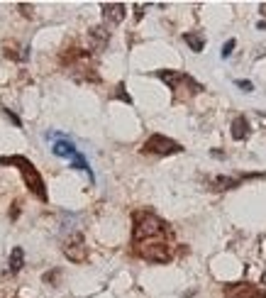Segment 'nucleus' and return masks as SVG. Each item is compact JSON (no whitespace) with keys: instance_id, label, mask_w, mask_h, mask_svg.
I'll return each mask as SVG.
<instances>
[{"instance_id":"a211bd4d","label":"nucleus","mask_w":266,"mask_h":298,"mask_svg":"<svg viewBox=\"0 0 266 298\" xmlns=\"http://www.w3.org/2000/svg\"><path fill=\"white\" fill-rule=\"evenodd\" d=\"M18 8H20V13H22L25 18H32V15H35V8H32V5H27V3H20Z\"/></svg>"},{"instance_id":"4be33fe9","label":"nucleus","mask_w":266,"mask_h":298,"mask_svg":"<svg viewBox=\"0 0 266 298\" xmlns=\"http://www.w3.org/2000/svg\"><path fill=\"white\" fill-rule=\"evenodd\" d=\"M259 10H261V15L266 18V3H261V5H259Z\"/></svg>"},{"instance_id":"9d476101","label":"nucleus","mask_w":266,"mask_h":298,"mask_svg":"<svg viewBox=\"0 0 266 298\" xmlns=\"http://www.w3.org/2000/svg\"><path fill=\"white\" fill-rule=\"evenodd\" d=\"M247 137H249V122H247L244 115H239V117L232 120V139L242 142V139H247Z\"/></svg>"},{"instance_id":"1a4fd4ad","label":"nucleus","mask_w":266,"mask_h":298,"mask_svg":"<svg viewBox=\"0 0 266 298\" xmlns=\"http://www.w3.org/2000/svg\"><path fill=\"white\" fill-rule=\"evenodd\" d=\"M108 42H110V32L105 27H93L91 30V47L95 52H103L108 47Z\"/></svg>"},{"instance_id":"ddd939ff","label":"nucleus","mask_w":266,"mask_h":298,"mask_svg":"<svg viewBox=\"0 0 266 298\" xmlns=\"http://www.w3.org/2000/svg\"><path fill=\"white\" fill-rule=\"evenodd\" d=\"M183 39H186V44H188L193 52H203V47H205V37L198 35V32H186Z\"/></svg>"},{"instance_id":"6e6552de","label":"nucleus","mask_w":266,"mask_h":298,"mask_svg":"<svg viewBox=\"0 0 266 298\" xmlns=\"http://www.w3.org/2000/svg\"><path fill=\"white\" fill-rule=\"evenodd\" d=\"M100 10H103V18L110 25H120L125 20V5L122 3H103Z\"/></svg>"},{"instance_id":"f3484780","label":"nucleus","mask_w":266,"mask_h":298,"mask_svg":"<svg viewBox=\"0 0 266 298\" xmlns=\"http://www.w3.org/2000/svg\"><path fill=\"white\" fill-rule=\"evenodd\" d=\"M115 91H117V93H115V98H120V100H125V103H127V105H130V103H132V98H130V95H127V93H125V86H122V83H120V86H117V88H115Z\"/></svg>"},{"instance_id":"5701e85b","label":"nucleus","mask_w":266,"mask_h":298,"mask_svg":"<svg viewBox=\"0 0 266 298\" xmlns=\"http://www.w3.org/2000/svg\"><path fill=\"white\" fill-rule=\"evenodd\" d=\"M256 27H259V30H266V20H261V22H259Z\"/></svg>"},{"instance_id":"4468645a","label":"nucleus","mask_w":266,"mask_h":298,"mask_svg":"<svg viewBox=\"0 0 266 298\" xmlns=\"http://www.w3.org/2000/svg\"><path fill=\"white\" fill-rule=\"evenodd\" d=\"M237 184H239V179H227V176H217V179L212 181L215 191H227V188H234Z\"/></svg>"},{"instance_id":"412c9836","label":"nucleus","mask_w":266,"mask_h":298,"mask_svg":"<svg viewBox=\"0 0 266 298\" xmlns=\"http://www.w3.org/2000/svg\"><path fill=\"white\" fill-rule=\"evenodd\" d=\"M134 10H137V13H134V18H137V20H142V18H144V5H134Z\"/></svg>"},{"instance_id":"20e7f679","label":"nucleus","mask_w":266,"mask_h":298,"mask_svg":"<svg viewBox=\"0 0 266 298\" xmlns=\"http://www.w3.org/2000/svg\"><path fill=\"white\" fill-rule=\"evenodd\" d=\"M137 254L147 261L154 264H166L171 259V249L164 240H147V242H137Z\"/></svg>"},{"instance_id":"f8f14e48","label":"nucleus","mask_w":266,"mask_h":298,"mask_svg":"<svg viewBox=\"0 0 266 298\" xmlns=\"http://www.w3.org/2000/svg\"><path fill=\"white\" fill-rule=\"evenodd\" d=\"M22 264H25V252H22V247H15V249H13V254H10L8 271H10V274H18V271L22 269Z\"/></svg>"},{"instance_id":"dca6fc26","label":"nucleus","mask_w":266,"mask_h":298,"mask_svg":"<svg viewBox=\"0 0 266 298\" xmlns=\"http://www.w3.org/2000/svg\"><path fill=\"white\" fill-rule=\"evenodd\" d=\"M234 44H237L234 39H227V42H225V47H222V52H220V54H222V59H227V56L232 54V49H234Z\"/></svg>"},{"instance_id":"f257e3e1","label":"nucleus","mask_w":266,"mask_h":298,"mask_svg":"<svg viewBox=\"0 0 266 298\" xmlns=\"http://www.w3.org/2000/svg\"><path fill=\"white\" fill-rule=\"evenodd\" d=\"M156 76L171 86V91L176 93V100H188L193 95H198L203 91V86L188 76V74H181V71H171V69H164V71H156Z\"/></svg>"},{"instance_id":"6ab92c4d","label":"nucleus","mask_w":266,"mask_h":298,"mask_svg":"<svg viewBox=\"0 0 266 298\" xmlns=\"http://www.w3.org/2000/svg\"><path fill=\"white\" fill-rule=\"evenodd\" d=\"M3 112H5V115H8V117H10V122H13V125H18V127H20V125H22V122H20V117H18V115H15V112H10V110H8V108H3Z\"/></svg>"},{"instance_id":"0eeeda50","label":"nucleus","mask_w":266,"mask_h":298,"mask_svg":"<svg viewBox=\"0 0 266 298\" xmlns=\"http://www.w3.org/2000/svg\"><path fill=\"white\" fill-rule=\"evenodd\" d=\"M64 254H66V259L69 261H76V264H81V261H86V257H88V249H86V242H83V237L81 235H74L66 244H64Z\"/></svg>"},{"instance_id":"423d86ee","label":"nucleus","mask_w":266,"mask_h":298,"mask_svg":"<svg viewBox=\"0 0 266 298\" xmlns=\"http://www.w3.org/2000/svg\"><path fill=\"white\" fill-rule=\"evenodd\" d=\"M225 298H266V293L261 288H256L254 283L242 281V283L225 286Z\"/></svg>"},{"instance_id":"f03ea898","label":"nucleus","mask_w":266,"mask_h":298,"mask_svg":"<svg viewBox=\"0 0 266 298\" xmlns=\"http://www.w3.org/2000/svg\"><path fill=\"white\" fill-rule=\"evenodd\" d=\"M0 164H10V167H18L22 179H25V186L39 198V201H47V188H44V181L39 176V171L35 169V164L25 157H5V159H0Z\"/></svg>"},{"instance_id":"2eb2a0df","label":"nucleus","mask_w":266,"mask_h":298,"mask_svg":"<svg viewBox=\"0 0 266 298\" xmlns=\"http://www.w3.org/2000/svg\"><path fill=\"white\" fill-rule=\"evenodd\" d=\"M71 162H74V169H81V171H88V176L93 179V174H91V169H88V162H86V159H83V157H81L78 152L74 154V159H71Z\"/></svg>"},{"instance_id":"39448f33","label":"nucleus","mask_w":266,"mask_h":298,"mask_svg":"<svg viewBox=\"0 0 266 298\" xmlns=\"http://www.w3.org/2000/svg\"><path fill=\"white\" fill-rule=\"evenodd\" d=\"M144 152L147 154H159V157H166V154H176L181 152V144L164 137V134H152L147 142H144Z\"/></svg>"},{"instance_id":"aec40b11","label":"nucleus","mask_w":266,"mask_h":298,"mask_svg":"<svg viewBox=\"0 0 266 298\" xmlns=\"http://www.w3.org/2000/svg\"><path fill=\"white\" fill-rule=\"evenodd\" d=\"M237 88H242L244 93H249L254 86H251V81H237Z\"/></svg>"},{"instance_id":"9b49d317","label":"nucleus","mask_w":266,"mask_h":298,"mask_svg":"<svg viewBox=\"0 0 266 298\" xmlns=\"http://www.w3.org/2000/svg\"><path fill=\"white\" fill-rule=\"evenodd\" d=\"M54 154H57V157H64V159H74L76 147H74L69 139H59V142L54 144Z\"/></svg>"},{"instance_id":"7ed1b4c3","label":"nucleus","mask_w":266,"mask_h":298,"mask_svg":"<svg viewBox=\"0 0 266 298\" xmlns=\"http://www.w3.org/2000/svg\"><path fill=\"white\" fill-rule=\"evenodd\" d=\"M166 232V223L156 218L154 213H134V242H147V240H161Z\"/></svg>"}]
</instances>
